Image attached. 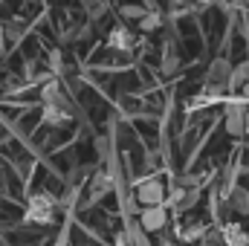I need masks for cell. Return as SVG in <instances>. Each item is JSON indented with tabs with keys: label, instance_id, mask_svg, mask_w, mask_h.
Returning <instances> with one entry per match:
<instances>
[{
	"label": "cell",
	"instance_id": "cell-19",
	"mask_svg": "<svg viewBox=\"0 0 249 246\" xmlns=\"http://www.w3.org/2000/svg\"><path fill=\"white\" fill-rule=\"evenodd\" d=\"M247 133H249V122H247Z\"/></svg>",
	"mask_w": 249,
	"mask_h": 246
},
{
	"label": "cell",
	"instance_id": "cell-6",
	"mask_svg": "<svg viewBox=\"0 0 249 246\" xmlns=\"http://www.w3.org/2000/svg\"><path fill=\"white\" fill-rule=\"evenodd\" d=\"M110 188H113L110 177H107V174H99V177L93 180V185H90V197H87V206H96L99 200H105V197L110 194Z\"/></svg>",
	"mask_w": 249,
	"mask_h": 246
},
{
	"label": "cell",
	"instance_id": "cell-12",
	"mask_svg": "<svg viewBox=\"0 0 249 246\" xmlns=\"http://www.w3.org/2000/svg\"><path fill=\"white\" fill-rule=\"evenodd\" d=\"M162 26V15L154 9V12H148L142 20H139V29H145V32H154V29H160Z\"/></svg>",
	"mask_w": 249,
	"mask_h": 246
},
{
	"label": "cell",
	"instance_id": "cell-11",
	"mask_svg": "<svg viewBox=\"0 0 249 246\" xmlns=\"http://www.w3.org/2000/svg\"><path fill=\"white\" fill-rule=\"evenodd\" d=\"M162 75H174L177 70H180V55L174 53V50H165V55H162Z\"/></svg>",
	"mask_w": 249,
	"mask_h": 246
},
{
	"label": "cell",
	"instance_id": "cell-18",
	"mask_svg": "<svg viewBox=\"0 0 249 246\" xmlns=\"http://www.w3.org/2000/svg\"><path fill=\"white\" fill-rule=\"evenodd\" d=\"M241 99H249V81L241 87Z\"/></svg>",
	"mask_w": 249,
	"mask_h": 246
},
{
	"label": "cell",
	"instance_id": "cell-1",
	"mask_svg": "<svg viewBox=\"0 0 249 246\" xmlns=\"http://www.w3.org/2000/svg\"><path fill=\"white\" fill-rule=\"evenodd\" d=\"M232 72H235V67L226 55L214 58L206 70V93H223L226 87H232Z\"/></svg>",
	"mask_w": 249,
	"mask_h": 246
},
{
	"label": "cell",
	"instance_id": "cell-14",
	"mask_svg": "<svg viewBox=\"0 0 249 246\" xmlns=\"http://www.w3.org/2000/svg\"><path fill=\"white\" fill-rule=\"evenodd\" d=\"M197 200H200V191H197V188H188V194H186V200L180 203V209L186 211V209H191V206H197Z\"/></svg>",
	"mask_w": 249,
	"mask_h": 246
},
{
	"label": "cell",
	"instance_id": "cell-10",
	"mask_svg": "<svg viewBox=\"0 0 249 246\" xmlns=\"http://www.w3.org/2000/svg\"><path fill=\"white\" fill-rule=\"evenodd\" d=\"M247 81H249V58L235 67V72H232V90H241Z\"/></svg>",
	"mask_w": 249,
	"mask_h": 246
},
{
	"label": "cell",
	"instance_id": "cell-17",
	"mask_svg": "<svg viewBox=\"0 0 249 246\" xmlns=\"http://www.w3.org/2000/svg\"><path fill=\"white\" fill-rule=\"evenodd\" d=\"M194 183H197V177H194V174H186V177H180V185H186V188H188V185H194Z\"/></svg>",
	"mask_w": 249,
	"mask_h": 246
},
{
	"label": "cell",
	"instance_id": "cell-4",
	"mask_svg": "<svg viewBox=\"0 0 249 246\" xmlns=\"http://www.w3.org/2000/svg\"><path fill=\"white\" fill-rule=\"evenodd\" d=\"M139 223H142L145 232H160V229H165V223H168L165 206H145V211L139 214Z\"/></svg>",
	"mask_w": 249,
	"mask_h": 246
},
{
	"label": "cell",
	"instance_id": "cell-15",
	"mask_svg": "<svg viewBox=\"0 0 249 246\" xmlns=\"http://www.w3.org/2000/svg\"><path fill=\"white\" fill-rule=\"evenodd\" d=\"M113 246H136V244L130 241V235H127V232H119V235H116V241H113Z\"/></svg>",
	"mask_w": 249,
	"mask_h": 246
},
{
	"label": "cell",
	"instance_id": "cell-7",
	"mask_svg": "<svg viewBox=\"0 0 249 246\" xmlns=\"http://www.w3.org/2000/svg\"><path fill=\"white\" fill-rule=\"evenodd\" d=\"M107 47L110 50H130L133 47V35H130V29H124V26H116L113 32H110V38H107Z\"/></svg>",
	"mask_w": 249,
	"mask_h": 246
},
{
	"label": "cell",
	"instance_id": "cell-5",
	"mask_svg": "<svg viewBox=\"0 0 249 246\" xmlns=\"http://www.w3.org/2000/svg\"><path fill=\"white\" fill-rule=\"evenodd\" d=\"M53 209H55V203H53V197L50 194H38L32 203H29V220H35V223H50L53 220Z\"/></svg>",
	"mask_w": 249,
	"mask_h": 246
},
{
	"label": "cell",
	"instance_id": "cell-13",
	"mask_svg": "<svg viewBox=\"0 0 249 246\" xmlns=\"http://www.w3.org/2000/svg\"><path fill=\"white\" fill-rule=\"evenodd\" d=\"M127 235H130V241H133L136 246H151V244H148V238H145L148 232L142 229V223H139V226H130V232H127Z\"/></svg>",
	"mask_w": 249,
	"mask_h": 246
},
{
	"label": "cell",
	"instance_id": "cell-8",
	"mask_svg": "<svg viewBox=\"0 0 249 246\" xmlns=\"http://www.w3.org/2000/svg\"><path fill=\"white\" fill-rule=\"evenodd\" d=\"M229 209H232L235 214L247 217L249 214V191L247 188H235V191L229 194Z\"/></svg>",
	"mask_w": 249,
	"mask_h": 246
},
{
	"label": "cell",
	"instance_id": "cell-3",
	"mask_svg": "<svg viewBox=\"0 0 249 246\" xmlns=\"http://www.w3.org/2000/svg\"><path fill=\"white\" fill-rule=\"evenodd\" d=\"M136 200L142 206H162L165 203V185L160 183V180H145L136 188Z\"/></svg>",
	"mask_w": 249,
	"mask_h": 246
},
{
	"label": "cell",
	"instance_id": "cell-9",
	"mask_svg": "<svg viewBox=\"0 0 249 246\" xmlns=\"http://www.w3.org/2000/svg\"><path fill=\"white\" fill-rule=\"evenodd\" d=\"M151 9L145 6V3H124V6H119V15H122V20H142L145 15H148Z\"/></svg>",
	"mask_w": 249,
	"mask_h": 246
},
{
	"label": "cell",
	"instance_id": "cell-16",
	"mask_svg": "<svg viewBox=\"0 0 249 246\" xmlns=\"http://www.w3.org/2000/svg\"><path fill=\"white\" fill-rule=\"evenodd\" d=\"M102 3H105V0H78V6H81L84 12H93V9H96V6H102Z\"/></svg>",
	"mask_w": 249,
	"mask_h": 246
},
{
	"label": "cell",
	"instance_id": "cell-2",
	"mask_svg": "<svg viewBox=\"0 0 249 246\" xmlns=\"http://www.w3.org/2000/svg\"><path fill=\"white\" fill-rule=\"evenodd\" d=\"M247 107L244 102H229L226 105V119H223V127L229 136H244L247 133Z\"/></svg>",
	"mask_w": 249,
	"mask_h": 246
}]
</instances>
